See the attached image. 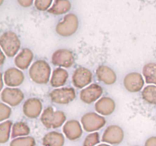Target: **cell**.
<instances>
[{"instance_id": "cell-1", "label": "cell", "mask_w": 156, "mask_h": 146, "mask_svg": "<svg viewBox=\"0 0 156 146\" xmlns=\"http://www.w3.org/2000/svg\"><path fill=\"white\" fill-rule=\"evenodd\" d=\"M29 77L34 83L46 85L50 81L51 68L47 61L38 59L32 63L28 71Z\"/></svg>"}, {"instance_id": "cell-2", "label": "cell", "mask_w": 156, "mask_h": 146, "mask_svg": "<svg viewBox=\"0 0 156 146\" xmlns=\"http://www.w3.org/2000/svg\"><path fill=\"white\" fill-rule=\"evenodd\" d=\"M41 121L47 129H58L65 124L66 116L61 110H54L52 106H47L41 116Z\"/></svg>"}, {"instance_id": "cell-3", "label": "cell", "mask_w": 156, "mask_h": 146, "mask_svg": "<svg viewBox=\"0 0 156 146\" xmlns=\"http://www.w3.org/2000/svg\"><path fill=\"white\" fill-rule=\"evenodd\" d=\"M0 47L6 56L14 57L17 56L21 48V41L15 32L9 30L4 32L0 36Z\"/></svg>"}, {"instance_id": "cell-4", "label": "cell", "mask_w": 156, "mask_h": 146, "mask_svg": "<svg viewBox=\"0 0 156 146\" xmlns=\"http://www.w3.org/2000/svg\"><path fill=\"white\" fill-rule=\"evenodd\" d=\"M79 18L75 14L69 13L64 16L62 20L56 26V32L63 37L73 36L79 29Z\"/></svg>"}, {"instance_id": "cell-5", "label": "cell", "mask_w": 156, "mask_h": 146, "mask_svg": "<svg viewBox=\"0 0 156 146\" xmlns=\"http://www.w3.org/2000/svg\"><path fill=\"white\" fill-rule=\"evenodd\" d=\"M106 120L104 116L98 113L89 112L84 114L81 118V124L84 130L87 132H94L103 128L106 125Z\"/></svg>"}, {"instance_id": "cell-6", "label": "cell", "mask_w": 156, "mask_h": 146, "mask_svg": "<svg viewBox=\"0 0 156 146\" xmlns=\"http://www.w3.org/2000/svg\"><path fill=\"white\" fill-rule=\"evenodd\" d=\"M76 97V91L73 88L69 87L55 88L50 93V98L51 101L59 105L68 104L73 102Z\"/></svg>"}, {"instance_id": "cell-7", "label": "cell", "mask_w": 156, "mask_h": 146, "mask_svg": "<svg viewBox=\"0 0 156 146\" xmlns=\"http://www.w3.org/2000/svg\"><path fill=\"white\" fill-rule=\"evenodd\" d=\"M75 61L74 54L68 49H59L51 56L53 65L64 68H71L75 64Z\"/></svg>"}, {"instance_id": "cell-8", "label": "cell", "mask_w": 156, "mask_h": 146, "mask_svg": "<svg viewBox=\"0 0 156 146\" xmlns=\"http://www.w3.org/2000/svg\"><path fill=\"white\" fill-rule=\"evenodd\" d=\"M104 93V89L98 84H91L86 88L82 89L79 93L80 100L86 104L97 102L101 97Z\"/></svg>"}, {"instance_id": "cell-9", "label": "cell", "mask_w": 156, "mask_h": 146, "mask_svg": "<svg viewBox=\"0 0 156 146\" xmlns=\"http://www.w3.org/2000/svg\"><path fill=\"white\" fill-rule=\"evenodd\" d=\"M24 94L18 88L7 87L1 92V100L10 106H17L24 100Z\"/></svg>"}, {"instance_id": "cell-10", "label": "cell", "mask_w": 156, "mask_h": 146, "mask_svg": "<svg viewBox=\"0 0 156 146\" xmlns=\"http://www.w3.org/2000/svg\"><path fill=\"white\" fill-rule=\"evenodd\" d=\"M93 80L92 72L85 67H79L74 71L72 77L73 85L79 89H83L91 85Z\"/></svg>"}, {"instance_id": "cell-11", "label": "cell", "mask_w": 156, "mask_h": 146, "mask_svg": "<svg viewBox=\"0 0 156 146\" xmlns=\"http://www.w3.org/2000/svg\"><path fill=\"white\" fill-rule=\"evenodd\" d=\"M143 75L139 72H129L123 78V86L130 93H137L143 89L145 85Z\"/></svg>"}, {"instance_id": "cell-12", "label": "cell", "mask_w": 156, "mask_h": 146, "mask_svg": "<svg viewBox=\"0 0 156 146\" xmlns=\"http://www.w3.org/2000/svg\"><path fill=\"white\" fill-rule=\"evenodd\" d=\"M124 138V132L120 126L111 125L104 132L101 140L104 142L113 145L120 144Z\"/></svg>"}, {"instance_id": "cell-13", "label": "cell", "mask_w": 156, "mask_h": 146, "mask_svg": "<svg viewBox=\"0 0 156 146\" xmlns=\"http://www.w3.org/2000/svg\"><path fill=\"white\" fill-rule=\"evenodd\" d=\"M23 113L29 119H36L43 113V103L40 99L31 97L24 101L23 104Z\"/></svg>"}, {"instance_id": "cell-14", "label": "cell", "mask_w": 156, "mask_h": 146, "mask_svg": "<svg viewBox=\"0 0 156 146\" xmlns=\"http://www.w3.org/2000/svg\"><path fill=\"white\" fill-rule=\"evenodd\" d=\"M2 75L5 85L11 88H17L20 86L25 79V76L22 71L15 67L9 68Z\"/></svg>"}, {"instance_id": "cell-15", "label": "cell", "mask_w": 156, "mask_h": 146, "mask_svg": "<svg viewBox=\"0 0 156 146\" xmlns=\"http://www.w3.org/2000/svg\"><path fill=\"white\" fill-rule=\"evenodd\" d=\"M82 124L78 120H70L66 122L62 126V132L69 141H76L82 137Z\"/></svg>"}, {"instance_id": "cell-16", "label": "cell", "mask_w": 156, "mask_h": 146, "mask_svg": "<svg viewBox=\"0 0 156 146\" xmlns=\"http://www.w3.org/2000/svg\"><path fill=\"white\" fill-rule=\"evenodd\" d=\"M98 80L106 85H112L116 83L117 76L115 71L108 65H100L96 70Z\"/></svg>"}, {"instance_id": "cell-17", "label": "cell", "mask_w": 156, "mask_h": 146, "mask_svg": "<svg viewBox=\"0 0 156 146\" xmlns=\"http://www.w3.org/2000/svg\"><path fill=\"white\" fill-rule=\"evenodd\" d=\"M94 109L101 116H110L115 111L116 103L110 97H102L94 104Z\"/></svg>"}, {"instance_id": "cell-18", "label": "cell", "mask_w": 156, "mask_h": 146, "mask_svg": "<svg viewBox=\"0 0 156 146\" xmlns=\"http://www.w3.org/2000/svg\"><path fill=\"white\" fill-rule=\"evenodd\" d=\"M34 59V53L30 49L24 48L15 58V65L21 70H25L30 67Z\"/></svg>"}, {"instance_id": "cell-19", "label": "cell", "mask_w": 156, "mask_h": 146, "mask_svg": "<svg viewBox=\"0 0 156 146\" xmlns=\"http://www.w3.org/2000/svg\"><path fill=\"white\" fill-rule=\"evenodd\" d=\"M69 79V72L66 68L58 67L53 71L50 78V84L53 88H62L66 84Z\"/></svg>"}, {"instance_id": "cell-20", "label": "cell", "mask_w": 156, "mask_h": 146, "mask_svg": "<svg viewBox=\"0 0 156 146\" xmlns=\"http://www.w3.org/2000/svg\"><path fill=\"white\" fill-rule=\"evenodd\" d=\"M65 144V137L63 134L56 131H52L46 134L42 139L44 146H63Z\"/></svg>"}, {"instance_id": "cell-21", "label": "cell", "mask_w": 156, "mask_h": 146, "mask_svg": "<svg viewBox=\"0 0 156 146\" xmlns=\"http://www.w3.org/2000/svg\"><path fill=\"white\" fill-rule=\"evenodd\" d=\"M72 5L69 0H54L47 12L54 15H61L67 13L71 9Z\"/></svg>"}, {"instance_id": "cell-22", "label": "cell", "mask_w": 156, "mask_h": 146, "mask_svg": "<svg viewBox=\"0 0 156 146\" xmlns=\"http://www.w3.org/2000/svg\"><path fill=\"white\" fill-rule=\"evenodd\" d=\"M143 75L146 83L156 85V63L146 64L143 68Z\"/></svg>"}, {"instance_id": "cell-23", "label": "cell", "mask_w": 156, "mask_h": 146, "mask_svg": "<svg viewBox=\"0 0 156 146\" xmlns=\"http://www.w3.org/2000/svg\"><path fill=\"white\" fill-rule=\"evenodd\" d=\"M30 133V129L27 123L24 122H17L12 126V135L11 137L12 138H18V137L28 136Z\"/></svg>"}, {"instance_id": "cell-24", "label": "cell", "mask_w": 156, "mask_h": 146, "mask_svg": "<svg viewBox=\"0 0 156 146\" xmlns=\"http://www.w3.org/2000/svg\"><path fill=\"white\" fill-rule=\"evenodd\" d=\"M13 123L11 120H5L0 123V143L5 144L10 138Z\"/></svg>"}, {"instance_id": "cell-25", "label": "cell", "mask_w": 156, "mask_h": 146, "mask_svg": "<svg viewBox=\"0 0 156 146\" xmlns=\"http://www.w3.org/2000/svg\"><path fill=\"white\" fill-rule=\"evenodd\" d=\"M142 97L149 104H156V85H147L142 91Z\"/></svg>"}, {"instance_id": "cell-26", "label": "cell", "mask_w": 156, "mask_h": 146, "mask_svg": "<svg viewBox=\"0 0 156 146\" xmlns=\"http://www.w3.org/2000/svg\"><path fill=\"white\" fill-rule=\"evenodd\" d=\"M9 146H36V141L31 136H23L13 138Z\"/></svg>"}, {"instance_id": "cell-27", "label": "cell", "mask_w": 156, "mask_h": 146, "mask_svg": "<svg viewBox=\"0 0 156 146\" xmlns=\"http://www.w3.org/2000/svg\"><path fill=\"white\" fill-rule=\"evenodd\" d=\"M100 142V135L98 132H91L85 137L82 146H95Z\"/></svg>"}, {"instance_id": "cell-28", "label": "cell", "mask_w": 156, "mask_h": 146, "mask_svg": "<svg viewBox=\"0 0 156 146\" xmlns=\"http://www.w3.org/2000/svg\"><path fill=\"white\" fill-rule=\"evenodd\" d=\"M12 113V111L10 106L3 103V102L0 103V122L1 123L10 118Z\"/></svg>"}, {"instance_id": "cell-29", "label": "cell", "mask_w": 156, "mask_h": 146, "mask_svg": "<svg viewBox=\"0 0 156 146\" xmlns=\"http://www.w3.org/2000/svg\"><path fill=\"white\" fill-rule=\"evenodd\" d=\"M53 0H34V5L37 10L44 12L48 11L51 7Z\"/></svg>"}, {"instance_id": "cell-30", "label": "cell", "mask_w": 156, "mask_h": 146, "mask_svg": "<svg viewBox=\"0 0 156 146\" xmlns=\"http://www.w3.org/2000/svg\"><path fill=\"white\" fill-rule=\"evenodd\" d=\"M18 3L24 8H28L32 5L34 0H17Z\"/></svg>"}, {"instance_id": "cell-31", "label": "cell", "mask_w": 156, "mask_h": 146, "mask_svg": "<svg viewBox=\"0 0 156 146\" xmlns=\"http://www.w3.org/2000/svg\"><path fill=\"white\" fill-rule=\"evenodd\" d=\"M145 146H156V136L148 138L145 142Z\"/></svg>"}, {"instance_id": "cell-32", "label": "cell", "mask_w": 156, "mask_h": 146, "mask_svg": "<svg viewBox=\"0 0 156 146\" xmlns=\"http://www.w3.org/2000/svg\"><path fill=\"white\" fill-rule=\"evenodd\" d=\"M1 59H0V65H2L3 64H4L5 61L6 59V55L5 54L4 52L3 51H1Z\"/></svg>"}, {"instance_id": "cell-33", "label": "cell", "mask_w": 156, "mask_h": 146, "mask_svg": "<svg viewBox=\"0 0 156 146\" xmlns=\"http://www.w3.org/2000/svg\"><path fill=\"white\" fill-rule=\"evenodd\" d=\"M98 146H111L109 144H100Z\"/></svg>"}, {"instance_id": "cell-34", "label": "cell", "mask_w": 156, "mask_h": 146, "mask_svg": "<svg viewBox=\"0 0 156 146\" xmlns=\"http://www.w3.org/2000/svg\"><path fill=\"white\" fill-rule=\"evenodd\" d=\"M3 1H4V0H1V4H2V3H3Z\"/></svg>"}]
</instances>
